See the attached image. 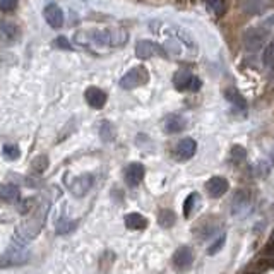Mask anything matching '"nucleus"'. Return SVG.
<instances>
[{
  "mask_svg": "<svg viewBox=\"0 0 274 274\" xmlns=\"http://www.w3.org/2000/svg\"><path fill=\"white\" fill-rule=\"evenodd\" d=\"M117 136V130H115V125H113L112 122H108V120H103L101 124H100V137H101L103 142H112L113 139Z\"/></svg>",
  "mask_w": 274,
  "mask_h": 274,
  "instance_id": "nucleus-20",
  "label": "nucleus"
},
{
  "mask_svg": "<svg viewBox=\"0 0 274 274\" xmlns=\"http://www.w3.org/2000/svg\"><path fill=\"white\" fill-rule=\"evenodd\" d=\"M50 166V159H48L47 154H40L31 161V170L34 173H45L47 168Z\"/></svg>",
  "mask_w": 274,
  "mask_h": 274,
  "instance_id": "nucleus-23",
  "label": "nucleus"
},
{
  "mask_svg": "<svg viewBox=\"0 0 274 274\" xmlns=\"http://www.w3.org/2000/svg\"><path fill=\"white\" fill-rule=\"evenodd\" d=\"M206 5L209 7L216 16H223L224 14V0H206Z\"/></svg>",
  "mask_w": 274,
  "mask_h": 274,
  "instance_id": "nucleus-30",
  "label": "nucleus"
},
{
  "mask_svg": "<svg viewBox=\"0 0 274 274\" xmlns=\"http://www.w3.org/2000/svg\"><path fill=\"white\" fill-rule=\"evenodd\" d=\"M43 17L51 29H60V27L64 26V21H65L64 10H62L57 3H53V2L48 3L43 9Z\"/></svg>",
  "mask_w": 274,
  "mask_h": 274,
  "instance_id": "nucleus-9",
  "label": "nucleus"
},
{
  "mask_svg": "<svg viewBox=\"0 0 274 274\" xmlns=\"http://www.w3.org/2000/svg\"><path fill=\"white\" fill-rule=\"evenodd\" d=\"M29 261V250L19 244H12L7 249L5 255L0 259V268H9V266H19Z\"/></svg>",
  "mask_w": 274,
  "mask_h": 274,
  "instance_id": "nucleus-5",
  "label": "nucleus"
},
{
  "mask_svg": "<svg viewBox=\"0 0 274 274\" xmlns=\"http://www.w3.org/2000/svg\"><path fill=\"white\" fill-rule=\"evenodd\" d=\"M125 226L129 230H144L148 226V220L139 213H130L125 216Z\"/></svg>",
  "mask_w": 274,
  "mask_h": 274,
  "instance_id": "nucleus-18",
  "label": "nucleus"
},
{
  "mask_svg": "<svg viewBox=\"0 0 274 274\" xmlns=\"http://www.w3.org/2000/svg\"><path fill=\"white\" fill-rule=\"evenodd\" d=\"M75 226H77V221H72V220H69V218H65V216H62V218H58V221H57V233L58 235H67V233H71L72 230H75Z\"/></svg>",
  "mask_w": 274,
  "mask_h": 274,
  "instance_id": "nucleus-21",
  "label": "nucleus"
},
{
  "mask_svg": "<svg viewBox=\"0 0 274 274\" xmlns=\"http://www.w3.org/2000/svg\"><path fill=\"white\" fill-rule=\"evenodd\" d=\"M48 207H50V200L47 199L34 209L33 216H31L29 220H26L19 228H17V235H19L23 240H31V238H34L40 233V230L45 224V220H47Z\"/></svg>",
  "mask_w": 274,
  "mask_h": 274,
  "instance_id": "nucleus-2",
  "label": "nucleus"
},
{
  "mask_svg": "<svg viewBox=\"0 0 274 274\" xmlns=\"http://www.w3.org/2000/svg\"><path fill=\"white\" fill-rule=\"evenodd\" d=\"M175 220H176V216H175V213H173L172 209H163V211H159V214H158V223H159V226H163V228H172L173 224H175Z\"/></svg>",
  "mask_w": 274,
  "mask_h": 274,
  "instance_id": "nucleus-22",
  "label": "nucleus"
},
{
  "mask_svg": "<svg viewBox=\"0 0 274 274\" xmlns=\"http://www.w3.org/2000/svg\"><path fill=\"white\" fill-rule=\"evenodd\" d=\"M19 197H21V192L16 185H12V183L0 185V200H3L7 204H14V202H19Z\"/></svg>",
  "mask_w": 274,
  "mask_h": 274,
  "instance_id": "nucleus-17",
  "label": "nucleus"
},
{
  "mask_svg": "<svg viewBox=\"0 0 274 274\" xmlns=\"http://www.w3.org/2000/svg\"><path fill=\"white\" fill-rule=\"evenodd\" d=\"M224 242H226V238H224V235H220V237L216 238V242H213V245H211V247L207 249V254H209V255L218 254V252H220L221 249H223Z\"/></svg>",
  "mask_w": 274,
  "mask_h": 274,
  "instance_id": "nucleus-31",
  "label": "nucleus"
},
{
  "mask_svg": "<svg viewBox=\"0 0 274 274\" xmlns=\"http://www.w3.org/2000/svg\"><path fill=\"white\" fill-rule=\"evenodd\" d=\"M21 38V27L12 21H2L0 23V43L2 45H14Z\"/></svg>",
  "mask_w": 274,
  "mask_h": 274,
  "instance_id": "nucleus-7",
  "label": "nucleus"
},
{
  "mask_svg": "<svg viewBox=\"0 0 274 274\" xmlns=\"http://www.w3.org/2000/svg\"><path fill=\"white\" fill-rule=\"evenodd\" d=\"M224 98H226V101H230L237 110H245V108H247V103H245L244 96H242L240 93L237 91V89L228 88L226 91H224Z\"/></svg>",
  "mask_w": 274,
  "mask_h": 274,
  "instance_id": "nucleus-19",
  "label": "nucleus"
},
{
  "mask_svg": "<svg viewBox=\"0 0 274 274\" xmlns=\"http://www.w3.org/2000/svg\"><path fill=\"white\" fill-rule=\"evenodd\" d=\"M136 55L139 58H149L154 57V55H165V50L159 45H156L154 41L139 40L136 45Z\"/></svg>",
  "mask_w": 274,
  "mask_h": 274,
  "instance_id": "nucleus-11",
  "label": "nucleus"
},
{
  "mask_svg": "<svg viewBox=\"0 0 274 274\" xmlns=\"http://www.w3.org/2000/svg\"><path fill=\"white\" fill-rule=\"evenodd\" d=\"M245 156H247L245 148H242V146H233V148H231L230 159H231V163H233V165H240V163L245 159Z\"/></svg>",
  "mask_w": 274,
  "mask_h": 274,
  "instance_id": "nucleus-26",
  "label": "nucleus"
},
{
  "mask_svg": "<svg viewBox=\"0 0 274 274\" xmlns=\"http://www.w3.org/2000/svg\"><path fill=\"white\" fill-rule=\"evenodd\" d=\"M129 34L124 29H89L75 33L74 41L79 45H96V47H122Z\"/></svg>",
  "mask_w": 274,
  "mask_h": 274,
  "instance_id": "nucleus-1",
  "label": "nucleus"
},
{
  "mask_svg": "<svg viewBox=\"0 0 274 274\" xmlns=\"http://www.w3.org/2000/svg\"><path fill=\"white\" fill-rule=\"evenodd\" d=\"M247 206H249V197L245 196V192H238L237 196H235V200H233V214H238L242 209H245Z\"/></svg>",
  "mask_w": 274,
  "mask_h": 274,
  "instance_id": "nucleus-27",
  "label": "nucleus"
},
{
  "mask_svg": "<svg viewBox=\"0 0 274 274\" xmlns=\"http://www.w3.org/2000/svg\"><path fill=\"white\" fill-rule=\"evenodd\" d=\"M17 9V0H0V10L2 12H14Z\"/></svg>",
  "mask_w": 274,
  "mask_h": 274,
  "instance_id": "nucleus-32",
  "label": "nucleus"
},
{
  "mask_svg": "<svg viewBox=\"0 0 274 274\" xmlns=\"http://www.w3.org/2000/svg\"><path fill=\"white\" fill-rule=\"evenodd\" d=\"M196 149H197V144L194 139H190V137L182 139L175 148L176 159H178V161H187V159H190L196 154Z\"/></svg>",
  "mask_w": 274,
  "mask_h": 274,
  "instance_id": "nucleus-12",
  "label": "nucleus"
},
{
  "mask_svg": "<svg viewBox=\"0 0 274 274\" xmlns=\"http://www.w3.org/2000/svg\"><path fill=\"white\" fill-rule=\"evenodd\" d=\"M173 268L176 269L178 273H187L190 268H192V262H194V254L189 247H180L178 250H175L173 254Z\"/></svg>",
  "mask_w": 274,
  "mask_h": 274,
  "instance_id": "nucleus-8",
  "label": "nucleus"
},
{
  "mask_svg": "<svg viewBox=\"0 0 274 274\" xmlns=\"http://www.w3.org/2000/svg\"><path fill=\"white\" fill-rule=\"evenodd\" d=\"M206 190L209 196L213 197H221L228 190V180L223 176H213V178L207 180Z\"/></svg>",
  "mask_w": 274,
  "mask_h": 274,
  "instance_id": "nucleus-16",
  "label": "nucleus"
},
{
  "mask_svg": "<svg viewBox=\"0 0 274 274\" xmlns=\"http://www.w3.org/2000/svg\"><path fill=\"white\" fill-rule=\"evenodd\" d=\"M93 182H95V178H93L91 173H84V175L75 176V178L69 183V189H71L72 196L82 197V196H86V192L93 187Z\"/></svg>",
  "mask_w": 274,
  "mask_h": 274,
  "instance_id": "nucleus-10",
  "label": "nucleus"
},
{
  "mask_svg": "<svg viewBox=\"0 0 274 274\" xmlns=\"http://www.w3.org/2000/svg\"><path fill=\"white\" fill-rule=\"evenodd\" d=\"M262 64L268 69L274 67V40L268 45V48L264 50V55H262Z\"/></svg>",
  "mask_w": 274,
  "mask_h": 274,
  "instance_id": "nucleus-28",
  "label": "nucleus"
},
{
  "mask_svg": "<svg viewBox=\"0 0 274 274\" xmlns=\"http://www.w3.org/2000/svg\"><path fill=\"white\" fill-rule=\"evenodd\" d=\"M144 178V166L141 163H130L125 168V182L129 187H137Z\"/></svg>",
  "mask_w": 274,
  "mask_h": 274,
  "instance_id": "nucleus-14",
  "label": "nucleus"
},
{
  "mask_svg": "<svg viewBox=\"0 0 274 274\" xmlns=\"http://www.w3.org/2000/svg\"><path fill=\"white\" fill-rule=\"evenodd\" d=\"M166 50H170L173 53L175 51L176 55L180 53V47H178V43H176V40H168L166 41Z\"/></svg>",
  "mask_w": 274,
  "mask_h": 274,
  "instance_id": "nucleus-33",
  "label": "nucleus"
},
{
  "mask_svg": "<svg viewBox=\"0 0 274 274\" xmlns=\"http://www.w3.org/2000/svg\"><path fill=\"white\" fill-rule=\"evenodd\" d=\"M197 199H199V194H196V192H192L189 197H187L185 204H183V214H185L187 218H189L190 214H192L194 206H196V204H197Z\"/></svg>",
  "mask_w": 274,
  "mask_h": 274,
  "instance_id": "nucleus-29",
  "label": "nucleus"
},
{
  "mask_svg": "<svg viewBox=\"0 0 274 274\" xmlns=\"http://www.w3.org/2000/svg\"><path fill=\"white\" fill-rule=\"evenodd\" d=\"M55 47H58V48H65V50H69V48H71V43H69V41H67V38L60 36V38H57V40H55Z\"/></svg>",
  "mask_w": 274,
  "mask_h": 274,
  "instance_id": "nucleus-34",
  "label": "nucleus"
},
{
  "mask_svg": "<svg viewBox=\"0 0 274 274\" xmlns=\"http://www.w3.org/2000/svg\"><path fill=\"white\" fill-rule=\"evenodd\" d=\"M149 81V72L146 67L142 65H137V67H132L122 79H120V88L124 89H136L139 86L148 84Z\"/></svg>",
  "mask_w": 274,
  "mask_h": 274,
  "instance_id": "nucleus-4",
  "label": "nucleus"
},
{
  "mask_svg": "<svg viewBox=\"0 0 274 274\" xmlns=\"http://www.w3.org/2000/svg\"><path fill=\"white\" fill-rule=\"evenodd\" d=\"M21 156V151L17 148V144H3L2 148V158L7 161H16Z\"/></svg>",
  "mask_w": 274,
  "mask_h": 274,
  "instance_id": "nucleus-24",
  "label": "nucleus"
},
{
  "mask_svg": "<svg viewBox=\"0 0 274 274\" xmlns=\"http://www.w3.org/2000/svg\"><path fill=\"white\" fill-rule=\"evenodd\" d=\"M187 127V119L178 113H173V115L166 117L165 120V132L166 134H178L182 132Z\"/></svg>",
  "mask_w": 274,
  "mask_h": 274,
  "instance_id": "nucleus-15",
  "label": "nucleus"
},
{
  "mask_svg": "<svg viewBox=\"0 0 274 274\" xmlns=\"http://www.w3.org/2000/svg\"><path fill=\"white\" fill-rule=\"evenodd\" d=\"M268 5V0H245L244 7L249 14H257L261 12L264 7Z\"/></svg>",
  "mask_w": 274,
  "mask_h": 274,
  "instance_id": "nucleus-25",
  "label": "nucleus"
},
{
  "mask_svg": "<svg viewBox=\"0 0 274 274\" xmlns=\"http://www.w3.org/2000/svg\"><path fill=\"white\" fill-rule=\"evenodd\" d=\"M273 29H274V14L266 17V19H262L257 26H252L245 33V48L249 51H257L266 43V40H268L269 33Z\"/></svg>",
  "mask_w": 274,
  "mask_h": 274,
  "instance_id": "nucleus-3",
  "label": "nucleus"
},
{
  "mask_svg": "<svg viewBox=\"0 0 274 274\" xmlns=\"http://www.w3.org/2000/svg\"><path fill=\"white\" fill-rule=\"evenodd\" d=\"M173 84L178 91H199L200 79L192 75L189 71H178L173 75Z\"/></svg>",
  "mask_w": 274,
  "mask_h": 274,
  "instance_id": "nucleus-6",
  "label": "nucleus"
},
{
  "mask_svg": "<svg viewBox=\"0 0 274 274\" xmlns=\"http://www.w3.org/2000/svg\"><path fill=\"white\" fill-rule=\"evenodd\" d=\"M84 98H86V101H88V105L91 106V108L100 110V108H103L105 103H106V93L103 91V89L91 86V88L86 89Z\"/></svg>",
  "mask_w": 274,
  "mask_h": 274,
  "instance_id": "nucleus-13",
  "label": "nucleus"
}]
</instances>
